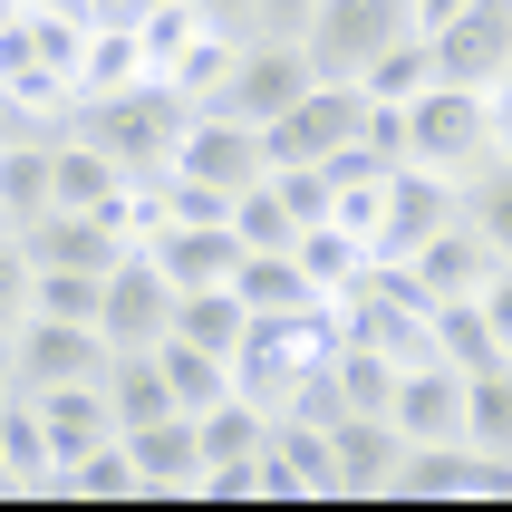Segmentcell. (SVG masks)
Returning <instances> with one entry per match:
<instances>
[{
	"instance_id": "obj_1",
	"label": "cell",
	"mask_w": 512,
	"mask_h": 512,
	"mask_svg": "<svg viewBox=\"0 0 512 512\" xmlns=\"http://www.w3.org/2000/svg\"><path fill=\"white\" fill-rule=\"evenodd\" d=\"M58 126L87 136L97 155H116L126 174H155L174 155V136L194 126V97H184L174 78H126V87H107V97H68Z\"/></svg>"
},
{
	"instance_id": "obj_2",
	"label": "cell",
	"mask_w": 512,
	"mask_h": 512,
	"mask_svg": "<svg viewBox=\"0 0 512 512\" xmlns=\"http://www.w3.org/2000/svg\"><path fill=\"white\" fill-rule=\"evenodd\" d=\"M503 145H493V107H484V87H416L406 97V165H435V174H474V165H493Z\"/></svg>"
},
{
	"instance_id": "obj_3",
	"label": "cell",
	"mask_w": 512,
	"mask_h": 512,
	"mask_svg": "<svg viewBox=\"0 0 512 512\" xmlns=\"http://www.w3.org/2000/svg\"><path fill=\"white\" fill-rule=\"evenodd\" d=\"M397 29H416V0H319L300 29V58H310V78H358Z\"/></svg>"
},
{
	"instance_id": "obj_4",
	"label": "cell",
	"mask_w": 512,
	"mask_h": 512,
	"mask_svg": "<svg viewBox=\"0 0 512 512\" xmlns=\"http://www.w3.org/2000/svg\"><path fill=\"white\" fill-rule=\"evenodd\" d=\"M300 87H310V58H300V39H242V49H232V68H223V87H213L203 107L232 116V126H271V116H281Z\"/></svg>"
},
{
	"instance_id": "obj_5",
	"label": "cell",
	"mask_w": 512,
	"mask_h": 512,
	"mask_svg": "<svg viewBox=\"0 0 512 512\" xmlns=\"http://www.w3.org/2000/svg\"><path fill=\"white\" fill-rule=\"evenodd\" d=\"M387 503H512V464L474 445H406Z\"/></svg>"
},
{
	"instance_id": "obj_6",
	"label": "cell",
	"mask_w": 512,
	"mask_h": 512,
	"mask_svg": "<svg viewBox=\"0 0 512 512\" xmlns=\"http://www.w3.org/2000/svg\"><path fill=\"white\" fill-rule=\"evenodd\" d=\"M78 377H107V339H97V319H39L29 310L10 329V387H78Z\"/></svg>"
},
{
	"instance_id": "obj_7",
	"label": "cell",
	"mask_w": 512,
	"mask_h": 512,
	"mask_svg": "<svg viewBox=\"0 0 512 512\" xmlns=\"http://www.w3.org/2000/svg\"><path fill=\"white\" fill-rule=\"evenodd\" d=\"M435 223H455V174H435V165H387V184H377L368 261H406Z\"/></svg>"
},
{
	"instance_id": "obj_8",
	"label": "cell",
	"mask_w": 512,
	"mask_h": 512,
	"mask_svg": "<svg viewBox=\"0 0 512 512\" xmlns=\"http://www.w3.org/2000/svg\"><path fill=\"white\" fill-rule=\"evenodd\" d=\"M174 329V281L145 252H116V271L97 281V339L107 348H155Z\"/></svg>"
},
{
	"instance_id": "obj_9",
	"label": "cell",
	"mask_w": 512,
	"mask_h": 512,
	"mask_svg": "<svg viewBox=\"0 0 512 512\" xmlns=\"http://www.w3.org/2000/svg\"><path fill=\"white\" fill-rule=\"evenodd\" d=\"M165 165H174V174H194V184H213V194H242L252 174H271V145H261V126H232V116L194 107V126L174 136Z\"/></svg>"
},
{
	"instance_id": "obj_10",
	"label": "cell",
	"mask_w": 512,
	"mask_h": 512,
	"mask_svg": "<svg viewBox=\"0 0 512 512\" xmlns=\"http://www.w3.org/2000/svg\"><path fill=\"white\" fill-rule=\"evenodd\" d=\"M435 39V78L445 87H493L512 68V0H464L445 29H426Z\"/></svg>"
},
{
	"instance_id": "obj_11",
	"label": "cell",
	"mask_w": 512,
	"mask_h": 512,
	"mask_svg": "<svg viewBox=\"0 0 512 512\" xmlns=\"http://www.w3.org/2000/svg\"><path fill=\"white\" fill-rule=\"evenodd\" d=\"M387 426H397L406 445H464V368H445V358L397 368V387H387Z\"/></svg>"
},
{
	"instance_id": "obj_12",
	"label": "cell",
	"mask_w": 512,
	"mask_h": 512,
	"mask_svg": "<svg viewBox=\"0 0 512 512\" xmlns=\"http://www.w3.org/2000/svg\"><path fill=\"white\" fill-rule=\"evenodd\" d=\"M20 242L39 271H116V252H136L107 213H78V203H49L39 223H20Z\"/></svg>"
},
{
	"instance_id": "obj_13",
	"label": "cell",
	"mask_w": 512,
	"mask_h": 512,
	"mask_svg": "<svg viewBox=\"0 0 512 512\" xmlns=\"http://www.w3.org/2000/svg\"><path fill=\"white\" fill-rule=\"evenodd\" d=\"M126 455H136V503H194V474H203V435L194 416L174 406V416H155V426H126Z\"/></svg>"
},
{
	"instance_id": "obj_14",
	"label": "cell",
	"mask_w": 512,
	"mask_h": 512,
	"mask_svg": "<svg viewBox=\"0 0 512 512\" xmlns=\"http://www.w3.org/2000/svg\"><path fill=\"white\" fill-rule=\"evenodd\" d=\"M155 271H165L174 290H213V281H232V261H242V242H232V223H155L136 242Z\"/></svg>"
},
{
	"instance_id": "obj_15",
	"label": "cell",
	"mask_w": 512,
	"mask_h": 512,
	"mask_svg": "<svg viewBox=\"0 0 512 512\" xmlns=\"http://www.w3.org/2000/svg\"><path fill=\"white\" fill-rule=\"evenodd\" d=\"M329 455H339V493L348 503H387V484H397V464H406V435L387 426V416H339V426H329Z\"/></svg>"
},
{
	"instance_id": "obj_16",
	"label": "cell",
	"mask_w": 512,
	"mask_h": 512,
	"mask_svg": "<svg viewBox=\"0 0 512 512\" xmlns=\"http://www.w3.org/2000/svg\"><path fill=\"white\" fill-rule=\"evenodd\" d=\"M0 484H10V503H58V455H49L39 406H29L20 387L0 397Z\"/></svg>"
},
{
	"instance_id": "obj_17",
	"label": "cell",
	"mask_w": 512,
	"mask_h": 512,
	"mask_svg": "<svg viewBox=\"0 0 512 512\" xmlns=\"http://www.w3.org/2000/svg\"><path fill=\"white\" fill-rule=\"evenodd\" d=\"M20 397H29V387H20ZM29 406H39V435H49V455H58V464H78L87 445H107V435H116L107 387H97V377H78V387H39Z\"/></svg>"
},
{
	"instance_id": "obj_18",
	"label": "cell",
	"mask_w": 512,
	"mask_h": 512,
	"mask_svg": "<svg viewBox=\"0 0 512 512\" xmlns=\"http://www.w3.org/2000/svg\"><path fill=\"white\" fill-rule=\"evenodd\" d=\"M136 174L116 165V155H97L87 136H68L58 126L49 136V203H78V213H116V194H126Z\"/></svg>"
},
{
	"instance_id": "obj_19",
	"label": "cell",
	"mask_w": 512,
	"mask_h": 512,
	"mask_svg": "<svg viewBox=\"0 0 512 512\" xmlns=\"http://www.w3.org/2000/svg\"><path fill=\"white\" fill-rule=\"evenodd\" d=\"M107 416H116V435L126 426H155V416H174V387H165V368H155V348H107Z\"/></svg>"
},
{
	"instance_id": "obj_20",
	"label": "cell",
	"mask_w": 512,
	"mask_h": 512,
	"mask_svg": "<svg viewBox=\"0 0 512 512\" xmlns=\"http://www.w3.org/2000/svg\"><path fill=\"white\" fill-rule=\"evenodd\" d=\"M290 261L310 271V290H319V300H339V290H358V281L377 271V261H368V242H358V232H339V223H300Z\"/></svg>"
},
{
	"instance_id": "obj_21",
	"label": "cell",
	"mask_w": 512,
	"mask_h": 512,
	"mask_svg": "<svg viewBox=\"0 0 512 512\" xmlns=\"http://www.w3.org/2000/svg\"><path fill=\"white\" fill-rule=\"evenodd\" d=\"M232 300H242V310H319L310 271H300L290 252H242L232 261Z\"/></svg>"
},
{
	"instance_id": "obj_22",
	"label": "cell",
	"mask_w": 512,
	"mask_h": 512,
	"mask_svg": "<svg viewBox=\"0 0 512 512\" xmlns=\"http://www.w3.org/2000/svg\"><path fill=\"white\" fill-rule=\"evenodd\" d=\"M136 455H126V435H107V445H87L78 464H58V503H136Z\"/></svg>"
},
{
	"instance_id": "obj_23",
	"label": "cell",
	"mask_w": 512,
	"mask_h": 512,
	"mask_svg": "<svg viewBox=\"0 0 512 512\" xmlns=\"http://www.w3.org/2000/svg\"><path fill=\"white\" fill-rule=\"evenodd\" d=\"M358 87H368L377 107H406L416 87H435V39H426V29H397V39L358 68Z\"/></svg>"
},
{
	"instance_id": "obj_24",
	"label": "cell",
	"mask_w": 512,
	"mask_h": 512,
	"mask_svg": "<svg viewBox=\"0 0 512 512\" xmlns=\"http://www.w3.org/2000/svg\"><path fill=\"white\" fill-rule=\"evenodd\" d=\"M49 213V136H20L0 145V232H20Z\"/></svg>"
},
{
	"instance_id": "obj_25",
	"label": "cell",
	"mask_w": 512,
	"mask_h": 512,
	"mask_svg": "<svg viewBox=\"0 0 512 512\" xmlns=\"http://www.w3.org/2000/svg\"><path fill=\"white\" fill-rule=\"evenodd\" d=\"M464 445L512 464V358H503V368H474V377H464Z\"/></svg>"
},
{
	"instance_id": "obj_26",
	"label": "cell",
	"mask_w": 512,
	"mask_h": 512,
	"mask_svg": "<svg viewBox=\"0 0 512 512\" xmlns=\"http://www.w3.org/2000/svg\"><path fill=\"white\" fill-rule=\"evenodd\" d=\"M252 329V310L232 300V281H213V290H174V339H194V348H213V358H232V339Z\"/></svg>"
},
{
	"instance_id": "obj_27",
	"label": "cell",
	"mask_w": 512,
	"mask_h": 512,
	"mask_svg": "<svg viewBox=\"0 0 512 512\" xmlns=\"http://www.w3.org/2000/svg\"><path fill=\"white\" fill-rule=\"evenodd\" d=\"M271 455L300 474L310 503H348L339 493V455H329V426H300V416H271Z\"/></svg>"
},
{
	"instance_id": "obj_28",
	"label": "cell",
	"mask_w": 512,
	"mask_h": 512,
	"mask_svg": "<svg viewBox=\"0 0 512 512\" xmlns=\"http://www.w3.org/2000/svg\"><path fill=\"white\" fill-rule=\"evenodd\" d=\"M455 213L484 232L503 261H512V155H493V165H474V174H464V184H455Z\"/></svg>"
},
{
	"instance_id": "obj_29",
	"label": "cell",
	"mask_w": 512,
	"mask_h": 512,
	"mask_svg": "<svg viewBox=\"0 0 512 512\" xmlns=\"http://www.w3.org/2000/svg\"><path fill=\"white\" fill-rule=\"evenodd\" d=\"M126 78H145L136 29H126V20H87V39H78V97H107V87H126Z\"/></svg>"
},
{
	"instance_id": "obj_30",
	"label": "cell",
	"mask_w": 512,
	"mask_h": 512,
	"mask_svg": "<svg viewBox=\"0 0 512 512\" xmlns=\"http://www.w3.org/2000/svg\"><path fill=\"white\" fill-rule=\"evenodd\" d=\"M232 242H242V252H290V242H300V223H290V203L271 194V174H252V184H242V194H232Z\"/></svg>"
},
{
	"instance_id": "obj_31",
	"label": "cell",
	"mask_w": 512,
	"mask_h": 512,
	"mask_svg": "<svg viewBox=\"0 0 512 512\" xmlns=\"http://www.w3.org/2000/svg\"><path fill=\"white\" fill-rule=\"evenodd\" d=\"M155 368H165V387H174V406H184V416H203V406L223 397L232 377H223V358H213V348H194V339H155Z\"/></svg>"
},
{
	"instance_id": "obj_32",
	"label": "cell",
	"mask_w": 512,
	"mask_h": 512,
	"mask_svg": "<svg viewBox=\"0 0 512 512\" xmlns=\"http://www.w3.org/2000/svg\"><path fill=\"white\" fill-rule=\"evenodd\" d=\"M435 358L445 368H503V348H493V329H484V310L474 300H435Z\"/></svg>"
},
{
	"instance_id": "obj_33",
	"label": "cell",
	"mask_w": 512,
	"mask_h": 512,
	"mask_svg": "<svg viewBox=\"0 0 512 512\" xmlns=\"http://www.w3.org/2000/svg\"><path fill=\"white\" fill-rule=\"evenodd\" d=\"M329 387L348 397V416H387V387H397V368H387L377 348L339 339V348H329Z\"/></svg>"
},
{
	"instance_id": "obj_34",
	"label": "cell",
	"mask_w": 512,
	"mask_h": 512,
	"mask_svg": "<svg viewBox=\"0 0 512 512\" xmlns=\"http://www.w3.org/2000/svg\"><path fill=\"white\" fill-rule=\"evenodd\" d=\"M97 281L107 271H39L29 261V310L39 319H97Z\"/></svg>"
},
{
	"instance_id": "obj_35",
	"label": "cell",
	"mask_w": 512,
	"mask_h": 512,
	"mask_svg": "<svg viewBox=\"0 0 512 512\" xmlns=\"http://www.w3.org/2000/svg\"><path fill=\"white\" fill-rule=\"evenodd\" d=\"M232 49H242V39H223V29H194V49L174 58L165 78H174V87H184V97H194V107H203V97H213V87H223V68H232Z\"/></svg>"
},
{
	"instance_id": "obj_36",
	"label": "cell",
	"mask_w": 512,
	"mask_h": 512,
	"mask_svg": "<svg viewBox=\"0 0 512 512\" xmlns=\"http://www.w3.org/2000/svg\"><path fill=\"white\" fill-rule=\"evenodd\" d=\"M29 319V242L20 232H0V339Z\"/></svg>"
},
{
	"instance_id": "obj_37",
	"label": "cell",
	"mask_w": 512,
	"mask_h": 512,
	"mask_svg": "<svg viewBox=\"0 0 512 512\" xmlns=\"http://www.w3.org/2000/svg\"><path fill=\"white\" fill-rule=\"evenodd\" d=\"M474 310H484V329H493V348H503V358H512V261H503V271H493L484 290H474Z\"/></svg>"
},
{
	"instance_id": "obj_38",
	"label": "cell",
	"mask_w": 512,
	"mask_h": 512,
	"mask_svg": "<svg viewBox=\"0 0 512 512\" xmlns=\"http://www.w3.org/2000/svg\"><path fill=\"white\" fill-rule=\"evenodd\" d=\"M319 0H261V39H300Z\"/></svg>"
},
{
	"instance_id": "obj_39",
	"label": "cell",
	"mask_w": 512,
	"mask_h": 512,
	"mask_svg": "<svg viewBox=\"0 0 512 512\" xmlns=\"http://www.w3.org/2000/svg\"><path fill=\"white\" fill-rule=\"evenodd\" d=\"M484 107H493V145H503V155H512V68H503V78L484 87Z\"/></svg>"
},
{
	"instance_id": "obj_40",
	"label": "cell",
	"mask_w": 512,
	"mask_h": 512,
	"mask_svg": "<svg viewBox=\"0 0 512 512\" xmlns=\"http://www.w3.org/2000/svg\"><path fill=\"white\" fill-rule=\"evenodd\" d=\"M20 10H49V20H97V0H20Z\"/></svg>"
},
{
	"instance_id": "obj_41",
	"label": "cell",
	"mask_w": 512,
	"mask_h": 512,
	"mask_svg": "<svg viewBox=\"0 0 512 512\" xmlns=\"http://www.w3.org/2000/svg\"><path fill=\"white\" fill-rule=\"evenodd\" d=\"M455 10H464V0H416V29H445Z\"/></svg>"
},
{
	"instance_id": "obj_42",
	"label": "cell",
	"mask_w": 512,
	"mask_h": 512,
	"mask_svg": "<svg viewBox=\"0 0 512 512\" xmlns=\"http://www.w3.org/2000/svg\"><path fill=\"white\" fill-rule=\"evenodd\" d=\"M0 397H10V339H0Z\"/></svg>"
},
{
	"instance_id": "obj_43",
	"label": "cell",
	"mask_w": 512,
	"mask_h": 512,
	"mask_svg": "<svg viewBox=\"0 0 512 512\" xmlns=\"http://www.w3.org/2000/svg\"><path fill=\"white\" fill-rule=\"evenodd\" d=\"M97 20H126V0H97Z\"/></svg>"
},
{
	"instance_id": "obj_44",
	"label": "cell",
	"mask_w": 512,
	"mask_h": 512,
	"mask_svg": "<svg viewBox=\"0 0 512 512\" xmlns=\"http://www.w3.org/2000/svg\"><path fill=\"white\" fill-rule=\"evenodd\" d=\"M126 10H155V0H126Z\"/></svg>"
},
{
	"instance_id": "obj_45",
	"label": "cell",
	"mask_w": 512,
	"mask_h": 512,
	"mask_svg": "<svg viewBox=\"0 0 512 512\" xmlns=\"http://www.w3.org/2000/svg\"><path fill=\"white\" fill-rule=\"evenodd\" d=\"M0 503H10V484H0Z\"/></svg>"
}]
</instances>
